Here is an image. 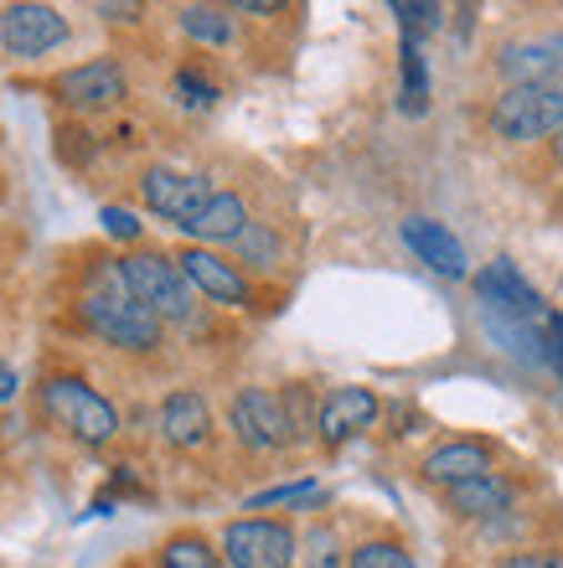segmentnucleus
<instances>
[{"mask_svg": "<svg viewBox=\"0 0 563 568\" xmlns=\"http://www.w3.org/2000/svg\"><path fill=\"white\" fill-rule=\"evenodd\" d=\"M502 568H563L559 548H533V554H506Z\"/></svg>", "mask_w": 563, "mask_h": 568, "instance_id": "29", "label": "nucleus"}, {"mask_svg": "<svg viewBox=\"0 0 563 568\" xmlns=\"http://www.w3.org/2000/svg\"><path fill=\"white\" fill-rule=\"evenodd\" d=\"M11 398H16V373L0 362V404H11Z\"/></svg>", "mask_w": 563, "mask_h": 568, "instance_id": "33", "label": "nucleus"}, {"mask_svg": "<svg viewBox=\"0 0 563 568\" xmlns=\"http://www.w3.org/2000/svg\"><path fill=\"white\" fill-rule=\"evenodd\" d=\"M563 124V89L559 83H517L502 89V99L491 104V130L502 140H543L559 135Z\"/></svg>", "mask_w": 563, "mask_h": 568, "instance_id": "4", "label": "nucleus"}, {"mask_svg": "<svg viewBox=\"0 0 563 568\" xmlns=\"http://www.w3.org/2000/svg\"><path fill=\"white\" fill-rule=\"evenodd\" d=\"M181 31H187L192 42H208V47L233 42V21H228V11H218V6H187V11H181Z\"/></svg>", "mask_w": 563, "mask_h": 568, "instance_id": "20", "label": "nucleus"}, {"mask_svg": "<svg viewBox=\"0 0 563 568\" xmlns=\"http://www.w3.org/2000/svg\"><path fill=\"white\" fill-rule=\"evenodd\" d=\"M311 496H315V480H295V486H274V491H259L249 507L259 511V507H280V501H311Z\"/></svg>", "mask_w": 563, "mask_h": 568, "instance_id": "28", "label": "nucleus"}, {"mask_svg": "<svg viewBox=\"0 0 563 568\" xmlns=\"http://www.w3.org/2000/svg\"><path fill=\"white\" fill-rule=\"evenodd\" d=\"M393 16L403 21V37H414V42H419V31H434L445 21V11L430 6V0H393Z\"/></svg>", "mask_w": 563, "mask_h": 568, "instance_id": "25", "label": "nucleus"}, {"mask_svg": "<svg viewBox=\"0 0 563 568\" xmlns=\"http://www.w3.org/2000/svg\"><path fill=\"white\" fill-rule=\"evenodd\" d=\"M177 270H181V280L192 284V290H202L212 305H249V300H253L249 280H243L228 258L212 254V248H197V243H192V248H181Z\"/></svg>", "mask_w": 563, "mask_h": 568, "instance_id": "11", "label": "nucleus"}, {"mask_svg": "<svg viewBox=\"0 0 563 568\" xmlns=\"http://www.w3.org/2000/svg\"><path fill=\"white\" fill-rule=\"evenodd\" d=\"M42 408L62 424V429L73 434L78 445H89V449L109 445V439L119 434L114 404H109L104 393H93L83 377H52V383L42 388Z\"/></svg>", "mask_w": 563, "mask_h": 568, "instance_id": "3", "label": "nucleus"}, {"mask_svg": "<svg viewBox=\"0 0 563 568\" xmlns=\"http://www.w3.org/2000/svg\"><path fill=\"white\" fill-rule=\"evenodd\" d=\"M177 93H181V104H187V109L218 104V83H212V78H202L197 68H181V73H177Z\"/></svg>", "mask_w": 563, "mask_h": 568, "instance_id": "26", "label": "nucleus"}, {"mask_svg": "<svg viewBox=\"0 0 563 568\" xmlns=\"http://www.w3.org/2000/svg\"><path fill=\"white\" fill-rule=\"evenodd\" d=\"M223 564L228 568H290L295 564V532L269 517H243L223 527Z\"/></svg>", "mask_w": 563, "mask_h": 568, "instance_id": "5", "label": "nucleus"}, {"mask_svg": "<svg viewBox=\"0 0 563 568\" xmlns=\"http://www.w3.org/2000/svg\"><path fill=\"white\" fill-rule=\"evenodd\" d=\"M496 68L506 73V89H517V83H553L549 42H537V37H527V42H506L502 58H496Z\"/></svg>", "mask_w": 563, "mask_h": 568, "instance_id": "18", "label": "nucleus"}, {"mask_svg": "<svg viewBox=\"0 0 563 568\" xmlns=\"http://www.w3.org/2000/svg\"><path fill=\"white\" fill-rule=\"evenodd\" d=\"M559 155H563V124H559Z\"/></svg>", "mask_w": 563, "mask_h": 568, "instance_id": "35", "label": "nucleus"}, {"mask_svg": "<svg viewBox=\"0 0 563 568\" xmlns=\"http://www.w3.org/2000/svg\"><path fill=\"white\" fill-rule=\"evenodd\" d=\"M403 243H409V248H414L434 274H445V280H465V248H460V239L450 233L445 223L409 217V223H403Z\"/></svg>", "mask_w": 563, "mask_h": 568, "instance_id": "13", "label": "nucleus"}, {"mask_svg": "<svg viewBox=\"0 0 563 568\" xmlns=\"http://www.w3.org/2000/svg\"><path fill=\"white\" fill-rule=\"evenodd\" d=\"M228 424H233V434H238V445L243 449L295 445V439H290V424H284L280 393H269V388H238L233 408H228Z\"/></svg>", "mask_w": 563, "mask_h": 568, "instance_id": "8", "label": "nucleus"}, {"mask_svg": "<svg viewBox=\"0 0 563 568\" xmlns=\"http://www.w3.org/2000/svg\"><path fill=\"white\" fill-rule=\"evenodd\" d=\"M52 93H58L62 109L73 114H104L124 99V68L114 58H93V62H78L68 73L52 78Z\"/></svg>", "mask_w": 563, "mask_h": 568, "instance_id": "7", "label": "nucleus"}, {"mask_svg": "<svg viewBox=\"0 0 563 568\" xmlns=\"http://www.w3.org/2000/svg\"><path fill=\"white\" fill-rule=\"evenodd\" d=\"M549 331H553V336H559V342H563V315H549Z\"/></svg>", "mask_w": 563, "mask_h": 568, "instance_id": "34", "label": "nucleus"}, {"mask_svg": "<svg viewBox=\"0 0 563 568\" xmlns=\"http://www.w3.org/2000/svg\"><path fill=\"white\" fill-rule=\"evenodd\" d=\"M491 476V445L486 439H450V445L424 455V480L434 486H460V480Z\"/></svg>", "mask_w": 563, "mask_h": 568, "instance_id": "15", "label": "nucleus"}, {"mask_svg": "<svg viewBox=\"0 0 563 568\" xmlns=\"http://www.w3.org/2000/svg\"><path fill=\"white\" fill-rule=\"evenodd\" d=\"M114 270H119V284L130 290V300H140L155 321H187L192 315V284L181 280L177 270V258H165V254H124L114 258Z\"/></svg>", "mask_w": 563, "mask_h": 568, "instance_id": "2", "label": "nucleus"}, {"mask_svg": "<svg viewBox=\"0 0 563 568\" xmlns=\"http://www.w3.org/2000/svg\"><path fill=\"white\" fill-rule=\"evenodd\" d=\"M430 104V73H424V52L414 37H403V114H424Z\"/></svg>", "mask_w": 563, "mask_h": 568, "instance_id": "21", "label": "nucleus"}, {"mask_svg": "<svg viewBox=\"0 0 563 568\" xmlns=\"http://www.w3.org/2000/svg\"><path fill=\"white\" fill-rule=\"evenodd\" d=\"M0 42L21 62L47 58L52 47L68 42V16H62L58 6H37V0L6 6V11H0Z\"/></svg>", "mask_w": 563, "mask_h": 568, "instance_id": "6", "label": "nucleus"}, {"mask_svg": "<svg viewBox=\"0 0 563 568\" xmlns=\"http://www.w3.org/2000/svg\"><path fill=\"white\" fill-rule=\"evenodd\" d=\"M372 424H378V398L368 388H336L315 414V429L326 445H346L352 434L372 429Z\"/></svg>", "mask_w": 563, "mask_h": 568, "instance_id": "12", "label": "nucleus"}, {"mask_svg": "<svg viewBox=\"0 0 563 568\" xmlns=\"http://www.w3.org/2000/svg\"><path fill=\"white\" fill-rule=\"evenodd\" d=\"M140 192H145V207L155 217H171L177 227H187L212 202L208 176H187V171H171V165H150L140 176Z\"/></svg>", "mask_w": 563, "mask_h": 568, "instance_id": "9", "label": "nucleus"}, {"mask_svg": "<svg viewBox=\"0 0 563 568\" xmlns=\"http://www.w3.org/2000/svg\"><path fill=\"white\" fill-rule=\"evenodd\" d=\"M99 16H109V21H134L140 6H99Z\"/></svg>", "mask_w": 563, "mask_h": 568, "instance_id": "32", "label": "nucleus"}, {"mask_svg": "<svg viewBox=\"0 0 563 568\" xmlns=\"http://www.w3.org/2000/svg\"><path fill=\"white\" fill-rule=\"evenodd\" d=\"M512 480L502 476H475V480H460V486H445V501L455 517H502V511H512Z\"/></svg>", "mask_w": 563, "mask_h": 568, "instance_id": "17", "label": "nucleus"}, {"mask_svg": "<svg viewBox=\"0 0 563 568\" xmlns=\"http://www.w3.org/2000/svg\"><path fill=\"white\" fill-rule=\"evenodd\" d=\"M243 227H249V207H243V196L212 192V202L197 212L181 233H187V239H197V248H212V243H238V233H243Z\"/></svg>", "mask_w": 563, "mask_h": 568, "instance_id": "16", "label": "nucleus"}, {"mask_svg": "<svg viewBox=\"0 0 563 568\" xmlns=\"http://www.w3.org/2000/svg\"><path fill=\"white\" fill-rule=\"evenodd\" d=\"M161 434H165V445H177V449H197V445H208L212 439V408L202 393L192 388H181L171 393L161 404Z\"/></svg>", "mask_w": 563, "mask_h": 568, "instance_id": "14", "label": "nucleus"}, {"mask_svg": "<svg viewBox=\"0 0 563 568\" xmlns=\"http://www.w3.org/2000/svg\"><path fill=\"white\" fill-rule=\"evenodd\" d=\"M99 223H104V233L109 239H119V243H134L145 227H140V217H134L130 207H104L99 212Z\"/></svg>", "mask_w": 563, "mask_h": 568, "instance_id": "27", "label": "nucleus"}, {"mask_svg": "<svg viewBox=\"0 0 563 568\" xmlns=\"http://www.w3.org/2000/svg\"><path fill=\"white\" fill-rule=\"evenodd\" d=\"M280 408H284V424H290V439H311L315 414H321L315 393L305 388V383H290V388L280 393Z\"/></svg>", "mask_w": 563, "mask_h": 568, "instance_id": "22", "label": "nucleus"}, {"mask_svg": "<svg viewBox=\"0 0 563 568\" xmlns=\"http://www.w3.org/2000/svg\"><path fill=\"white\" fill-rule=\"evenodd\" d=\"M130 568H140V564H130Z\"/></svg>", "mask_w": 563, "mask_h": 568, "instance_id": "36", "label": "nucleus"}, {"mask_svg": "<svg viewBox=\"0 0 563 568\" xmlns=\"http://www.w3.org/2000/svg\"><path fill=\"white\" fill-rule=\"evenodd\" d=\"M311 568H341V558L331 554V538H315V558H311Z\"/></svg>", "mask_w": 563, "mask_h": 568, "instance_id": "31", "label": "nucleus"}, {"mask_svg": "<svg viewBox=\"0 0 563 568\" xmlns=\"http://www.w3.org/2000/svg\"><path fill=\"white\" fill-rule=\"evenodd\" d=\"M161 568H228L223 554L212 548L208 538H197V532H181L161 548Z\"/></svg>", "mask_w": 563, "mask_h": 568, "instance_id": "19", "label": "nucleus"}, {"mask_svg": "<svg viewBox=\"0 0 563 568\" xmlns=\"http://www.w3.org/2000/svg\"><path fill=\"white\" fill-rule=\"evenodd\" d=\"M83 321H89L93 336H104L119 352H155V346H161V321H155L140 300H130V290L119 284L114 264L93 274L89 295H83Z\"/></svg>", "mask_w": 563, "mask_h": 568, "instance_id": "1", "label": "nucleus"}, {"mask_svg": "<svg viewBox=\"0 0 563 568\" xmlns=\"http://www.w3.org/2000/svg\"><path fill=\"white\" fill-rule=\"evenodd\" d=\"M238 254H243V264H253V270H274V264H280V239H274L264 223H249L238 233Z\"/></svg>", "mask_w": 563, "mask_h": 568, "instance_id": "23", "label": "nucleus"}, {"mask_svg": "<svg viewBox=\"0 0 563 568\" xmlns=\"http://www.w3.org/2000/svg\"><path fill=\"white\" fill-rule=\"evenodd\" d=\"M475 295L486 300V311L496 315H512V321H543V300L517 270H512V258H491L486 270L475 274Z\"/></svg>", "mask_w": 563, "mask_h": 568, "instance_id": "10", "label": "nucleus"}, {"mask_svg": "<svg viewBox=\"0 0 563 568\" xmlns=\"http://www.w3.org/2000/svg\"><path fill=\"white\" fill-rule=\"evenodd\" d=\"M346 568H419V564L403 554L399 542H356Z\"/></svg>", "mask_w": 563, "mask_h": 568, "instance_id": "24", "label": "nucleus"}, {"mask_svg": "<svg viewBox=\"0 0 563 568\" xmlns=\"http://www.w3.org/2000/svg\"><path fill=\"white\" fill-rule=\"evenodd\" d=\"M549 42V73H553V83L563 89V37H543Z\"/></svg>", "mask_w": 563, "mask_h": 568, "instance_id": "30", "label": "nucleus"}]
</instances>
